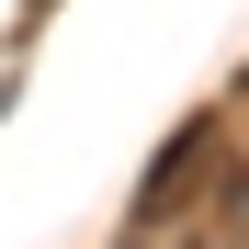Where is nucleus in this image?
Masks as SVG:
<instances>
[{
	"mask_svg": "<svg viewBox=\"0 0 249 249\" xmlns=\"http://www.w3.org/2000/svg\"><path fill=\"white\" fill-rule=\"evenodd\" d=\"M147 227H170V249H249V147H227V124L204 113L159 147V170L136 193Z\"/></svg>",
	"mask_w": 249,
	"mask_h": 249,
	"instance_id": "obj_1",
	"label": "nucleus"
},
{
	"mask_svg": "<svg viewBox=\"0 0 249 249\" xmlns=\"http://www.w3.org/2000/svg\"><path fill=\"white\" fill-rule=\"evenodd\" d=\"M124 249H147V238H124Z\"/></svg>",
	"mask_w": 249,
	"mask_h": 249,
	"instance_id": "obj_2",
	"label": "nucleus"
}]
</instances>
